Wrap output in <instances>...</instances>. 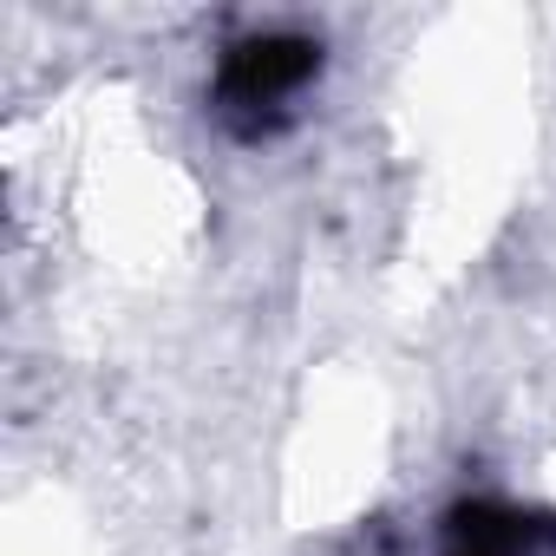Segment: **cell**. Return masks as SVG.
I'll return each mask as SVG.
<instances>
[{
	"mask_svg": "<svg viewBox=\"0 0 556 556\" xmlns=\"http://www.w3.org/2000/svg\"><path fill=\"white\" fill-rule=\"evenodd\" d=\"M439 556H556V517L504 497H458L439 517Z\"/></svg>",
	"mask_w": 556,
	"mask_h": 556,
	"instance_id": "2",
	"label": "cell"
},
{
	"mask_svg": "<svg viewBox=\"0 0 556 556\" xmlns=\"http://www.w3.org/2000/svg\"><path fill=\"white\" fill-rule=\"evenodd\" d=\"M321 73H328L321 34H308V27H249L216 53L210 105L242 144H262V138L289 131L302 118Z\"/></svg>",
	"mask_w": 556,
	"mask_h": 556,
	"instance_id": "1",
	"label": "cell"
}]
</instances>
